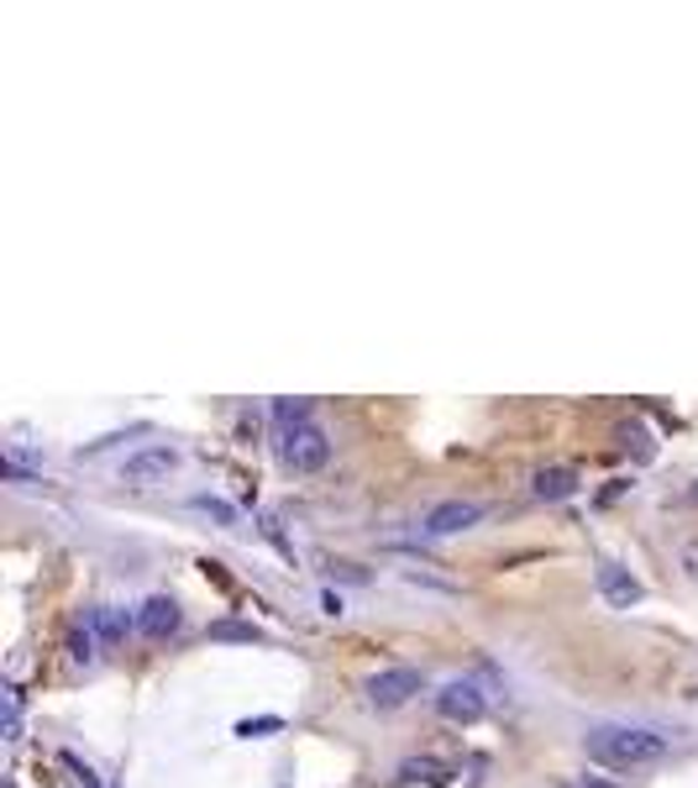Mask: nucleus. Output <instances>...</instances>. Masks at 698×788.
Returning <instances> with one entry per match:
<instances>
[{"label":"nucleus","mask_w":698,"mask_h":788,"mask_svg":"<svg viewBox=\"0 0 698 788\" xmlns=\"http://www.w3.org/2000/svg\"><path fill=\"white\" fill-rule=\"evenodd\" d=\"M274 452H279V463L295 468V473H320V468L331 463V442H326V431L316 426V416H310L305 400L274 405Z\"/></svg>","instance_id":"1"},{"label":"nucleus","mask_w":698,"mask_h":788,"mask_svg":"<svg viewBox=\"0 0 698 788\" xmlns=\"http://www.w3.org/2000/svg\"><path fill=\"white\" fill-rule=\"evenodd\" d=\"M588 757L594 763H604V768H651V763H661L667 757V736L651 726H594L588 730Z\"/></svg>","instance_id":"2"},{"label":"nucleus","mask_w":698,"mask_h":788,"mask_svg":"<svg viewBox=\"0 0 698 788\" xmlns=\"http://www.w3.org/2000/svg\"><path fill=\"white\" fill-rule=\"evenodd\" d=\"M425 688V673L420 667H379L368 684H362V699L373 709H399L404 699H415Z\"/></svg>","instance_id":"3"},{"label":"nucleus","mask_w":698,"mask_h":788,"mask_svg":"<svg viewBox=\"0 0 698 788\" xmlns=\"http://www.w3.org/2000/svg\"><path fill=\"white\" fill-rule=\"evenodd\" d=\"M489 699H483V688L473 678H452V684L437 688V715L441 720H452V726H479Z\"/></svg>","instance_id":"4"},{"label":"nucleus","mask_w":698,"mask_h":788,"mask_svg":"<svg viewBox=\"0 0 698 788\" xmlns=\"http://www.w3.org/2000/svg\"><path fill=\"white\" fill-rule=\"evenodd\" d=\"M174 468H179V452H174V447H142V452H132V458L121 463V484L153 489L158 479H168Z\"/></svg>","instance_id":"5"},{"label":"nucleus","mask_w":698,"mask_h":788,"mask_svg":"<svg viewBox=\"0 0 698 788\" xmlns=\"http://www.w3.org/2000/svg\"><path fill=\"white\" fill-rule=\"evenodd\" d=\"M483 521L479 500H441L431 515H425V536H458V531H473Z\"/></svg>","instance_id":"6"},{"label":"nucleus","mask_w":698,"mask_h":788,"mask_svg":"<svg viewBox=\"0 0 698 788\" xmlns=\"http://www.w3.org/2000/svg\"><path fill=\"white\" fill-rule=\"evenodd\" d=\"M184 626V610L168 600V594H153V600H142L137 610V631L147 636V642H168L174 631Z\"/></svg>","instance_id":"7"},{"label":"nucleus","mask_w":698,"mask_h":788,"mask_svg":"<svg viewBox=\"0 0 698 788\" xmlns=\"http://www.w3.org/2000/svg\"><path fill=\"white\" fill-rule=\"evenodd\" d=\"M598 594L609 600L615 610H630V605H640V579L630 573V567H619V563H598Z\"/></svg>","instance_id":"8"},{"label":"nucleus","mask_w":698,"mask_h":788,"mask_svg":"<svg viewBox=\"0 0 698 788\" xmlns=\"http://www.w3.org/2000/svg\"><path fill=\"white\" fill-rule=\"evenodd\" d=\"M399 778H404V784L441 788V784H452V778H458V763H446V757H410V763L399 768Z\"/></svg>","instance_id":"9"},{"label":"nucleus","mask_w":698,"mask_h":788,"mask_svg":"<svg viewBox=\"0 0 698 788\" xmlns=\"http://www.w3.org/2000/svg\"><path fill=\"white\" fill-rule=\"evenodd\" d=\"M531 489H536V500H573L578 494V473L573 468H541Z\"/></svg>","instance_id":"10"},{"label":"nucleus","mask_w":698,"mask_h":788,"mask_svg":"<svg viewBox=\"0 0 698 788\" xmlns=\"http://www.w3.org/2000/svg\"><path fill=\"white\" fill-rule=\"evenodd\" d=\"M90 621H95L100 642H126V631L137 626V615H132V610H121V605H100V610H90Z\"/></svg>","instance_id":"11"},{"label":"nucleus","mask_w":698,"mask_h":788,"mask_svg":"<svg viewBox=\"0 0 698 788\" xmlns=\"http://www.w3.org/2000/svg\"><path fill=\"white\" fill-rule=\"evenodd\" d=\"M95 647H100V631H95V621L84 615V626L69 636V657H74V663H95Z\"/></svg>","instance_id":"12"},{"label":"nucleus","mask_w":698,"mask_h":788,"mask_svg":"<svg viewBox=\"0 0 698 788\" xmlns=\"http://www.w3.org/2000/svg\"><path fill=\"white\" fill-rule=\"evenodd\" d=\"M211 636H216V642H263V631L258 626H242V621H216V626H211Z\"/></svg>","instance_id":"13"},{"label":"nucleus","mask_w":698,"mask_h":788,"mask_svg":"<svg viewBox=\"0 0 698 788\" xmlns=\"http://www.w3.org/2000/svg\"><path fill=\"white\" fill-rule=\"evenodd\" d=\"M263 730H284V720H279V715H263V720H242L237 736H263Z\"/></svg>","instance_id":"14"},{"label":"nucleus","mask_w":698,"mask_h":788,"mask_svg":"<svg viewBox=\"0 0 698 788\" xmlns=\"http://www.w3.org/2000/svg\"><path fill=\"white\" fill-rule=\"evenodd\" d=\"M678 567L698 584V542H682V546H678Z\"/></svg>","instance_id":"15"},{"label":"nucleus","mask_w":698,"mask_h":788,"mask_svg":"<svg viewBox=\"0 0 698 788\" xmlns=\"http://www.w3.org/2000/svg\"><path fill=\"white\" fill-rule=\"evenodd\" d=\"M195 505H199V510H211V515H216V521H226V525L237 521V515H232V505H220V500H211V494H199Z\"/></svg>","instance_id":"16"},{"label":"nucleus","mask_w":698,"mask_h":788,"mask_svg":"<svg viewBox=\"0 0 698 788\" xmlns=\"http://www.w3.org/2000/svg\"><path fill=\"white\" fill-rule=\"evenodd\" d=\"M567 788H615V784H604V778H573Z\"/></svg>","instance_id":"17"},{"label":"nucleus","mask_w":698,"mask_h":788,"mask_svg":"<svg viewBox=\"0 0 698 788\" xmlns=\"http://www.w3.org/2000/svg\"><path fill=\"white\" fill-rule=\"evenodd\" d=\"M688 500H694V505H698V484H694V494H688Z\"/></svg>","instance_id":"18"}]
</instances>
